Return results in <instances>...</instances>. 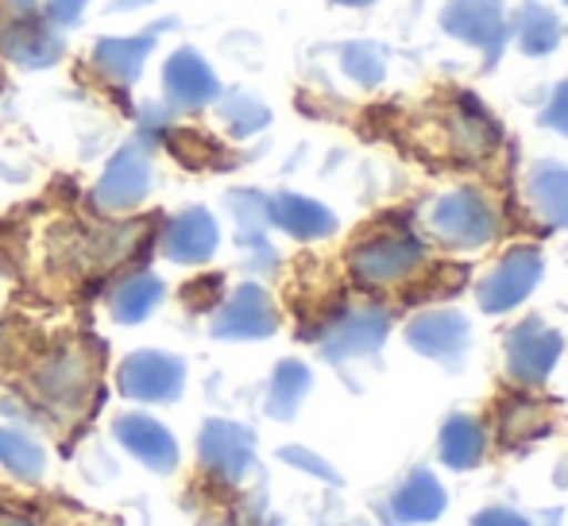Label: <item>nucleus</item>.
Instances as JSON below:
<instances>
[{"mask_svg": "<svg viewBox=\"0 0 568 526\" xmlns=\"http://www.w3.org/2000/svg\"><path fill=\"white\" fill-rule=\"evenodd\" d=\"M442 28L453 39L484 51L487 62H499L503 47L510 39V23L503 12V0H449L442 12Z\"/></svg>", "mask_w": 568, "mask_h": 526, "instance_id": "1", "label": "nucleus"}, {"mask_svg": "<svg viewBox=\"0 0 568 526\" xmlns=\"http://www.w3.org/2000/svg\"><path fill=\"white\" fill-rule=\"evenodd\" d=\"M422 260V249L414 236H403V233H390V236H375V241H364L352 249V271L356 279L372 286H383V283H395V279L410 275Z\"/></svg>", "mask_w": 568, "mask_h": 526, "instance_id": "2", "label": "nucleus"}, {"mask_svg": "<svg viewBox=\"0 0 568 526\" xmlns=\"http://www.w3.org/2000/svg\"><path fill=\"white\" fill-rule=\"evenodd\" d=\"M434 229L445 244H460V249H476V244L495 236V213L487 202L471 190L449 194L434 205Z\"/></svg>", "mask_w": 568, "mask_h": 526, "instance_id": "3", "label": "nucleus"}, {"mask_svg": "<svg viewBox=\"0 0 568 526\" xmlns=\"http://www.w3.org/2000/svg\"><path fill=\"white\" fill-rule=\"evenodd\" d=\"M163 93L174 101V105L197 109V105H205V101L217 98L221 82L202 54L190 51V47H182V51H174L163 67Z\"/></svg>", "mask_w": 568, "mask_h": 526, "instance_id": "4", "label": "nucleus"}, {"mask_svg": "<svg viewBox=\"0 0 568 526\" xmlns=\"http://www.w3.org/2000/svg\"><path fill=\"white\" fill-rule=\"evenodd\" d=\"M90 387H93V364L78 348H62V353L47 356L39 364V392H43L47 403L74 406L90 395Z\"/></svg>", "mask_w": 568, "mask_h": 526, "instance_id": "5", "label": "nucleus"}, {"mask_svg": "<svg viewBox=\"0 0 568 526\" xmlns=\"http://www.w3.org/2000/svg\"><path fill=\"white\" fill-rule=\"evenodd\" d=\"M0 54L16 67H51L62 54V39L47 23L20 16L8 28H0Z\"/></svg>", "mask_w": 568, "mask_h": 526, "instance_id": "6", "label": "nucleus"}, {"mask_svg": "<svg viewBox=\"0 0 568 526\" xmlns=\"http://www.w3.org/2000/svg\"><path fill=\"white\" fill-rule=\"evenodd\" d=\"M541 271V260L534 256L530 249L515 252V256H507L499 263V267L491 271V279H487L484 286H479V302H484L487 310H507L515 306V302H523L526 294H530L534 279H538Z\"/></svg>", "mask_w": 568, "mask_h": 526, "instance_id": "7", "label": "nucleus"}, {"mask_svg": "<svg viewBox=\"0 0 568 526\" xmlns=\"http://www.w3.org/2000/svg\"><path fill=\"white\" fill-rule=\"evenodd\" d=\"M148 155H143L140 148H124L116 155V163L105 171V179H101L98 186V202L105 205V210H128V205H135L143 198V190H148Z\"/></svg>", "mask_w": 568, "mask_h": 526, "instance_id": "8", "label": "nucleus"}, {"mask_svg": "<svg viewBox=\"0 0 568 526\" xmlns=\"http://www.w3.org/2000/svg\"><path fill=\"white\" fill-rule=\"evenodd\" d=\"M151 47H155V31H143V36H128V39H101L93 47V67L109 82L132 85L140 78L143 62H148Z\"/></svg>", "mask_w": 568, "mask_h": 526, "instance_id": "9", "label": "nucleus"}, {"mask_svg": "<svg viewBox=\"0 0 568 526\" xmlns=\"http://www.w3.org/2000/svg\"><path fill=\"white\" fill-rule=\"evenodd\" d=\"M182 384L179 361L159 353H140L124 364V392L135 398H171Z\"/></svg>", "mask_w": 568, "mask_h": 526, "instance_id": "10", "label": "nucleus"}, {"mask_svg": "<svg viewBox=\"0 0 568 526\" xmlns=\"http://www.w3.org/2000/svg\"><path fill=\"white\" fill-rule=\"evenodd\" d=\"M217 244V225L210 221V213L194 210V213H182L166 225L163 233V252L171 260H186V263H197L205 260Z\"/></svg>", "mask_w": 568, "mask_h": 526, "instance_id": "11", "label": "nucleus"}, {"mask_svg": "<svg viewBox=\"0 0 568 526\" xmlns=\"http://www.w3.org/2000/svg\"><path fill=\"white\" fill-rule=\"evenodd\" d=\"M561 341L554 337L549 330H541L538 322H526L523 330L510 337V368L518 372L523 380H541L554 364Z\"/></svg>", "mask_w": 568, "mask_h": 526, "instance_id": "12", "label": "nucleus"}, {"mask_svg": "<svg viewBox=\"0 0 568 526\" xmlns=\"http://www.w3.org/2000/svg\"><path fill=\"white\" fill-rule=\"evenodd\" d=\"M510 36L518 39L526 54L541 59V54H554L557 43H561V20L541 4H523L510 20Z\"/></svg>", "mask_w": 568, "mask_h": 526, "instance_id": "13", "label": "nucleus"}, {"mask_svg": "<svg viewBox=\"0 0 568 526\" xmlns=\"http://www.w3.org/2000/svg\"><path fill=\"white\" fill-rule=\"evenodd\" d=\"M275 330V317H271V306L255 286H244L236 299L229 302L225 317L217 322V333H229V337H263V333Z\"/></svg>", "mask_w": 568, "mask_h": 526, "instance_id": "14", "label": "nucleus"}, {"mask_svg": "<svg viewBox=\"0 0 568 526\" xmlns=\"http://www.w3.org/2000/svg\"><path fill=\"white\" fill-rule=\"evenodd\" d=\"M530 198L538 202L541 218L557 221V225H568V171L554 163H541L538 171L530 174Z\"/></svg>", "mask_w": 568, "mask_h": 526, "instance_id": "15", "label": "nucleus"}, {"mask_svg": "<svg viewBox=\"0 0 568 526\" xmlns=\"http://www.w3.org/2000/svg\"><path fill=\"white\" fill-rule=\"evenodd\" d=\"M410 341L422 353H453L464 345V322L453 314H437V317H418L410 325Z\"/></svg>", "mask_w": 568, "mask_h": 526, "instance_id": "16", "label": "nucleus"}, {"mask_svg": "<svg viewBox=\"0 0 568 526\" xmlns=\"http://www.w3.org/2000/svg\"><path fill=\"white\" fill-rule=\"evenodd\" d=\"M278 225L291 229L294 236H325L333 229V218L306 198H278Z\"/></svg>", "mask_w": 568, "mask_h": 526, "instance_id": "17", "label": "nucleus"}, {"mask_svg": "<svg viewBox=\"0 0 568 526\" xmlns=\"http://www.w3.org/2000/svg\"><path fill=\"white\" fill-rule=\"evenodd\" d=\"M159 294H163L159 279H151V275H132V279H124V283H120L116 291H113V310H116V317H124V322H140V317L148 314V310L159 302Z\"/></svg>", "mask_w": 568, "mask_h": 526, "instance_id": "18", "label": "nucleus"}, {"mask_svg": "<svg viewBox=\"0 0 568 526\" xmlns=\"http://www.w3.org/2000/svg\"><path fill=\"white\" fill-rule=\"evenodd\" d=\"M124 442L132 445L135 453H143L148 461H159V453H163V457H171V453H174L171 437H166L155 422H143V418L124 422Z\"/></svg>", "mask_w": 568, "mask_h": 526, "instance_id": "19", "label": "nucleus"}, {"mask_svg": "<svg viewBox=\"0 0 568 526\" xmlns=\"http://www.w3.org/2000/svg\"><path fill=\"white\" fill-rule=\"evenodd\" d=\"M344 70H348L359 85H375L383 78V51L372 43H352L348 51H344Z\"/></svg>", "mask_w": 568, "mask_h": 526, "instance_id": "20", "label": "nucleus"}, {"mask_svg": "<svg viewBox=\"0 0 568 526\" xmlns=\"http://www.w3.org/2000/svg\"><path fill=\"white\" fill-rule=\"evenodd\" d=\"M221 113H225V121L232 124V132H255L260 124H267V109H263L255 98H247V93L229 98Z\"/></svg>", "mask_w": 568, "mask_h": 526, "instance_id": "21", "label": "nucleus"}, {"mask_svg": "<svg viewBox=\"0 0 568 526\" xmlns=\"http://www.w3.org/2000/svg\"><path fill=\"white\" fill-rule=\"evenodd\" d=\"M546 124H549V129H557V132H565V135H568V78H565L561 85H557L554 101H549Z\"/></svg>", "mask_w": 568, "mask_h": 526, "instance_id": "22", "label": "nucleus"}, {"mask_svg": "<svg viewBox=\"0 0 568 526\" xmlns=\"http://www.w3.org/2000/svg\"><path fill=\"white\" fill-rule=\"evenodd\" d=\"M85 4H90V0H51V4H47V16H51L54 23H78L85 12Z\"/></svg>", "mask_w": 568, "mask_h": 526, "instance_id": "23", "label": "nucleus"}, {"mask_svg": "<svg viewBox=\"0 0 568 526\" xmlns=\"http://www.w3.org/2000/svg\"><path fill=\"white\" fill-rule=\"evenodd\" d=\"M143 4H155V0H116L113 8H120V12H124V8H143Z\"/></svg>", "mask_w": 568, "mask_h": 526, "instance_id": "24", "label": "nucleus"}, {"mask_svg": "<svg viewBox=\"0 0 568 526\" xmlns=\"http://www.w3.org/2000/svg\"><path fill=\"white\" fill-rule=\"evenodd\" d=\"M333 4H344V8H364V4H375V0H333Z\"/></svg>", "mask_w": 568, "mask_h": 526, "instance_id": "25", "label": "nucleus"}, {"mask_svg": "<svg viewBox=\"0 0 568 526\" xmlns=\"http://www.w3.org/2000/svg\"><path fill=\"white\" fill-rule=\"evenodd\" d=\"M12 8H31V0H8Z\"/></svg>", "mask_w": 568, "mask_h": 526, "instance_id": "26", "label": "nucleus"}, {"mask_svg": "<svg viewBox=\"0 0 568 526\" xmlns=\"http://www.w3.org/2000/svg\"><path fill=\"white\" fill-rule=\"evenodd\" d=\"M565 4H568V0H565Z\"/></svg>", "mask_w": 568, "mask_h": 526, "instance_id": "27", "label": "nucleus"}]
</instances>
